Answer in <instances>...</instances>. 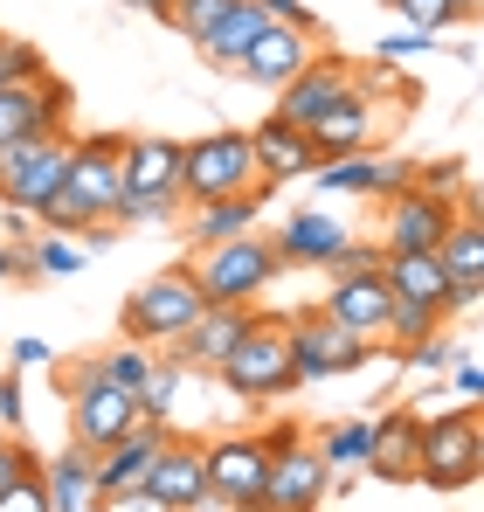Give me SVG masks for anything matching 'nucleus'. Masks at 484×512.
<instances>
[{
    "mask_svg": "<svg viewBox=\"0 0 484 512\" xmlns=\"http://www.w3.org/2000/svg\"><path fill=\"white\" fill-rule=\"evenodd\" d=\"M118 194H125V132H90V139H70V173L35 222L49 236H83L90 222L118 215Z\"/></svg>",
    "mask_w": 484,
    "mask_h": 512,
    "instance_id": "obj_1",
    "label": "nucleus"
},
{
    "mask_svg": "<svg viewBox=\"0 0 484 512\" xmlns=\"http://www.w3.org/2000/svg\"><path fill=\"white\" fill-rule=\"evenodd\" d=\"M180 160L187 146L180 139H160V132H139L125 139V194H118V229H153V222H173L187 208L180 194Z\"/></svg>",
    "mask_w": 484,
    "mask_h": 512,
    "instance_id": "obj_2",
    "label": "nucleus"
},
{
    "mask_svg": "<svg viewBox=\"0 0 484 512\" xmlns=\"http://www.w3.org/2000/svg\"><path fill=\"white\" fill-rule=\"evenodd\" d=\"M215 381L236 395V402H284L298 388V353H291V319H270L256 312L249 333L236 340V353L215 367Z\"/></svg>",
    "mask_w": 484,
    "mask_h": 512,
    "instance_id": "obj_3",
    "label": "nucleus"
},
{
    "mask_svg": "<svg viewBox=\"0 0 484 512\" xmlns=\"http://www.w3.org/2000/svg\"><path fill=\"white\" fill-rule=\"evenodd\" d=\"M208 312V291H201V277H194V263H173L160 277H146L132 298H125V340L139 346H173L194 319Z\"/></svg>",
    "mask_w": 484,
    "mask_h": 512,
    "instance_id": "obj_4",
    "label": "nucleus"
},
{
    "mask_svg": "<svg viewBox=\"0 0 484 512\" xmlns=\"http://www.w3.org/2000/svg\"><path fill=\"white\" fill-rule=\"evenodd\" d=\"M249 187H263L249 132H229V125H222V132L187 139V160H180V194H187V208L229 201V194H249Z\"/></svg>",
    "mask_w": 484,
    "mask_h": 512,
    "instance_id": "obj_5",
    "label": "nucleus"
},
{
    "mask_svg": "<svg viewBox=\"0 0 484 512\" xmlns=\"http://www.w3.org/2000/svg\"><path fill=\"white\" fill-rule=\"evenodd\" d=\"M194 277H201V291H208V305H256L277 277H284V256L270 236H236V243H222V250H201L194 263Z\"/></svg>",
    "mask_w": 484,
    "mask_h": 512,
    "instance_id": "obj_6",
    "label": "nucleus"
},
{
    "mask_svg": "<svg viewBox=\"0 0 484 512\" xmlns=\"http://www.w3.org/2000/svg\"><path fill=\"white\" fill-rule=\"evenodd\" d=\"M478 457H484V409H450V416H429L422 423V471L415 485L429 492H464L478 485Z\"/></svg>",
    "mask_w": 484,
    "mask_h": 512,
    "instance_id": "obj_7",
    "label": "nucleus"
},
{
    "mask_svg": "<svg viewBox=\"0 0 484 512\" xmlns=\"http://www.w3.org/2000/svg\"><path fill=\"white\" fill-rule=\"evenodd\" d=\"M263 499L277 512H319L332 499V464L298 423L270 429V485H263Z\"/></svg>",
    "mask_w": 484,
    "mask_h": 512,
    "instance_id": "obj_8",
    "label": "nucleus"
},
{
    "mask_svg": "<svg viewBox=\"0 0 484 512\" xmlns=\"http://www.w3.org/2000/svg\"><path fill=\"white\" fill-rule=\"evenodd\" d=\"M63 173H70V132H35V139L0 153V201L21 215H42L56 201Z\"/></svg>",
    "mask_w": 484,
    "mask_h": 512,
    "instance_id": "obj_9",
    "label": "nucleus"
},
{
    "mask_svg": "<svg viewBox=\"0 0 484 512\" xmlns=\"http://www.w3.org/2000/svg\"><path fill=\"white\" fill-rule=\"evenodd\" d=\"M208 450V492L222 506H256L270 485V429H229V436H201Z\"/></svg>",
    "mask_w": 484,
    "mask_h": 512,
    "instance_id": "obj_10",
    "label": "nucleus"
},
{
    "mask_svg": "<svg viewBox=\"0 0 484 512\" xmlns=\"http://www.w3.org/2000/svg\"><path fill=\"white\" fill-rule=\"evenodd\" d=\"M291 353H298V381H339V374H353V367L374 360V340H360L325 305H312V312L291 319Z\"/></svg>",
    "mask_w": 484,
    "mask_h": 512,
    "instance_id": "obj_11",
    "label": "nucleus"
},
{
    "mask_svg": "<svg viewBox=\"0 0 484 512\" xmlns=\"http://www.w3.org/2000/svg\"><path fill=\"white\" fill-rule=\"evenodd\" d=\"M319 63V35H305V28H284V21H270L263 35H256V49L242 56V84L270 90V97H284V90L298 84L305 70Z\"/></svg>",
    "mask_w": 484,
    "mask_h": 512,
    "instance_id": "obj_12",
    "label": "nucleus"
},
{
    "mask_svg": "<svg viewBox=\"0 0 484 512\" xmlns=\"http://www.w3.org/2000/svg\"><path fill=\"white\" fill-rule=\"evenodd\" d=\"M249 146H256V173H263V194H270V187H291V180H312V173L325 167L319 146H312V132H305V125H291L284 111L256 118V125H249Z\"/></svg>",
    "mask_w": 484,
    "mask_h": 512,
    "instance_id": "obj_13",
    "label": "nucleus"
},
{
    "mask_svg": "<svg viewBox=\"0 0 484 512\" xmlns=\"http://www.w3.org/2000/svg\"><path fill=\"white\" fill-rule=\"evenodd\" d=\"M166 436H173L166 423L139 416V423L125 429V436H118L111 450H97V492H104V499H118V492H139V485L153 478V464H160Z\"/></svg>",
    "mask_w": 484,
    "mask_h": 512,
    "instance_id": "obj_14",
    "label": "nucleus"
},
{
    "mask_svg": "<svg viewBox=\"0 0 484 512\" xmlns=\"http://www.w3.org/2000/svg\"><path fill=\"white\" fill-rule=\"evenodd\" d=\"M450 222H457V201H450V194L408 187V194L388 201V243H381V250H443Z\"/></svg>",
    "mask_w": 484,
    "mask_h": 512,
    "instance_id": "obj_15",
    "label": "nucleus"
},
{
    "mask_svg": "<svg viewBox=\"0 0 484 512\" xmlns=\"http://www.w3.org/2000/svg\"><path fill=\"white\" fill-rule=\"evenodd\" d=\"M146 485H153L173 512H201L208 506L215 492H208V450H201V436H180V429H173Z\"/></svg>",
    "mask_w": 484,
    "mask_h": 512,
    "instance_id": "obj_16",
    "label": "nucleus"
},
{
    "mask_svg": "<svg viewBox=\"0 0 484 512\" xmlns=\"http://www.w3.org/2000/svg\"><path fill=\"white\" fill-rule=\"evenodd\" d=\"M319 305L339 319V326H353L360 340H381V333H388V319H395V291H388V277H381V270L332 277V291H325Z\"/></svg>",
    "mask_w": 484,
    "mask_h": 512,
    "instance_id": "obj_17",
    "label": "nucleus"
},
{
    "mask_svg": "<svg viewBox=\"0 0 484 512\" xmlns=\"http://www.w3.org/2000/svg\"><path fill=\"white\" fill-rule=\"evenodd\" d=\"M270 243H277L284 263H298V270H305V263H312V270H332L339 250L353 243V229H346V222H332V208H298V215H284V222H277V236H270Z\"/></svg>",
    "mask_w": 484,
    "mask_h": 512,
    "instance_id": "obj_18",
    "label": "nucleus"
},
{
    "mask_svg": "<svg viewBox=\"0 0 484 512\" xmlns=\"http://www.w3.org/2000/svg\"><path fill=\"white\" fill-rule=\"evenodd\" d=\"M249 319H256V305H208V312H201L180 340L166 346V353H180L194 374H215V367L236 353V340L249 333Z\"/></svg>",
    "mask_w": 484,
    "mask_h": 512,
    "instance_id": "obj_19",
    "label": "nucleus"
},
{
    "mask_svg": "<svg viewBox=\"0 0 484 512\" xmlns=\"http://www.w3.org/2000/svg\"><path fill=\"white\" fill-rule=\"evenodd\" d=\"M353 90H360V70H353L346 56H319V63H312V70H305L298 84L277 97V111H284L291 125H305V132H312L325 111H332L339 97H353Z\"/></svg>",
    "mask_w": 484,
    "mask_h": 512,
    "instance_id": "obj_20",
    "label": "nucleus"
},
{
    "mask_svg": "<svg viewBox=\"0 0 484 512\" xmlns=\"http://www.w3.org/2000/svg\"><path fill=\"white\" fill-rule=\"evenodd\" d=\"M415 471H422V416H408V409L374 416V457H367V478H381V485H415Z\"/></svg>",
    "mask_w": 484,
    "mask_h": 512,
    "instance_id": "obj_21",
    "label": "nucleus"
},
{
    "mask_svg": "<svg viewBox=\"0 0 484 512\" xmlns=\"http://www.w3.org/2000/svg\"><path fill=\"white\" fill-rule=\"evenodd\" d=\"M381 277H388V291H395L402 305L450 312V270H443V256H436V250H388Z\"/></svg>",
    "mask_w": 484,
    "mask_h": 512,
    "instance_id": "obj_22",
    "label": "nucleus"
},
{
    "mask_svg": "<svg viewBox=\"0 0 484 512\" xmlns=\"http://www.w3.org/2000/svg\"><path fill=\"white\" fill-rule=\"evenodd\" d=\"M443 270H450V312H464V305H478L484 298V222H450V236H443Z\"/></svg>",
    "mask_w": 484,
    "mask_h": 512,
    "instance_id": "obj_23",
    "label": "nucleus"
},
{
    "mask_svg": "<svg viewBox=\"0 0 484 512\" xmlns=\"http://www.w3.org/2000/svg\"><path fill=\"white\" fill-rule=\"evenodd\" d=\"M42 485H49V506L56 512H90L104 492H97V457L83 443H63L56 457H42Z\"/></svg>",
    "mask_w": 484,
    "mask_h": 512,
    "instance_id": "obj_24",
    "label": "nucleus"
},
{
    "mask_svg": "<svg viewBox=\"0 0 484 512\" xmlns=\"http://www.w3.org/2000/svg\"><path fill=\"white\" fill-rule=\"evenodd\" d=\"M312 146H319V160H339V153H367V146H374V97H367V90L339 97V104L325 111L319 125H312Z\"/></svg>",
    "mask_w": 484,
    "mask_h": 512,
    "instance_id": "obj_25",
    "label": "nucleus"
},
{
    "mask_svg": "<svg viewBox=\"0 0 484 512\" xmlns=\"http://www.w3.org/2000/svg\"><path fill=\"white\" fill-rule=\"evenodd\" d=\"M263 28H270V7H263V0H236V7L201 35V56H208L215 70H236L242 56L256 49V35H263Z\"/></svg>",
    "mask_w": 484,
    "mask_h": 512,
    "instance_id": "obj_26",
    "label": "nucleus"
},
{
    "mask_svg": "<svg viewBox=\"0 0 484 512\" xmlns=\"http://www.w3.org/2000/svg\"><path fill=\"white\" fill-rule=\"evenodd\" d=\"M256 215H263V187L229 194V201H201V208H194V222H187V236H194L201 250H222V243H236V236L256 229Z\"/></svg>",
    "mask_w": 484,
    "mask_h": 512,
    "instance_id": "obj_27",
    "label": "nucleus"
},
{
    "mask_svg": "<svg viewBox=\"0 0 484 512\" xmlns=\"http://www.w3.org/2000/svg\"><path fill=\"white\" fill-rule=\"evenodd\" d=\"M35 132H63V125L49 118V104H42V84L0 90V153L21 146V139H35Z\"/></svg>",
    "mask_w": 484,
    "mask_h": 512,
    "instance_id": "obj_28",
    "label": "nucleus"
},
{
    "mask_svg": "<svg viewBox=\"0 0 484 512\" xmlns=\"http://www.w3.org/2000/svg\"><path fill=\"white\" fill-rule=\"evenodd\" d=\"M312 443L325 450L332 478H339V471H353V478H360V471H367V457H374V423H367V416H339V423H325Z\"/></svg>",
    "mask_w": 484,
    "mask_h": 512,
    "instance_id": "obj_29",
    "label": "nucleus"
},
{
    "mask_svg": "<svg viewBox=\"0 0 484 512\" xmlns=\"http://www.w3.org/2000/svg\"><path fill=\"white\" fill-rule=\"evenodd\" d=\"M374 173H381V153L367 146V153H339V160H325L312 180H319V194H353V201H374Z\"/></svg>",
    "mask_w": 484,
    "mask_h": 512,
    "instance_id": "obj_30",
    "label": "nucleus"
},
{
    "mask_svg": "<svg viewBox=\"0 0 484 512\" xmlns=\"http://www.w3.org/2000/svg\"><path fill=\"white\" fill-rule=\"evenodd\" d=\"M194 367L180 360V353H166L160 346V367H153V381L139 388V416H153V423H166L173 429V409H180V381H187Z\"/></svg>",
    "mask_w": 484,
    "mask_h": 512,
    "instance_id": "obj_31",
    "label": "nucleus"
},
{
    "mask_svg": "<svg viewBox=\"0 0 484 512\" xmlns=\"http://www.w3.org/2000/svg\"><path fill=\"white\" fill-rule=\"evenodd\" d=\"M97 367H104V374H111L118 388H132V395H139V388L153 381V367H160V346L118 340V346H104V353H97Z\"/></svg>",
    "mask_w": 484,
    "mask_h": 512,
    "instance_id": "obj_32",
    "label": "nucleus"
},
{
    "mask_svg": "<svg viewBox=\"0 0 484 512\" xmlns=\"http://www.w3.org/2000/svg\"><path fill=\"white\" fill-rule=\"evenodd\" d=\"M28 263H35V277H83V263L90 256L77 250V236H35V250H28Z\"/></svg>",
    "mask_w": 484,
    "mask_h": 512,
    "instance_id": "obj_33",
    "label": "nucleus"
},
{
    "mask_svg": "<svg viewBox=\"0 0 484 512\" xmlns=\"http://www.w3.org/2000/svg\"><path fill=\"white\" fill-rule=\"evenodd\" d=\"M229 7H236V0H173V7H166V28H180V35L201 49V35H208Z\"/></svg>",
    "mask_w": 484,
    "mask_h": 512,
    "instance_id": "obj_34",
    "label": "nucleus"
},
{
    "mask_svg": "<svg viewBox=\"0 0 484 512\" xmlns=\"http://www.w3.org/2000/svg\"><path fill=\"white\" fill-rule=\"evenodd\" d=\"M42 77H49L42 49H28V42L0 35V90H14V84H42Z\"/></svg>",
    "mask_w": 484,
    "mask_h": 512,
    "instance_id": "obj_35",
    "label": "nucleus"
},
{
    "mask_svg": "<svg viewBox=\"0 0 484 512\" xmlns=\"http://www.w3.org/2000/svg\"><path fill=\"white\" fill-rule=\"evenodd\" d=\"M381 7H395L408 28H429V35H443L450 21H464V14H457V0H381Z\"/></svg>",
    "mask_w": 484,
    "mask_h": 512,
    "instance_id": "obj_36",
    "label": "nucleus"
},
{
    "mask_svg": "<svg viewBox=\"0 0 484 512\" xmlns=\"http://www.w3.org/2000/svg\"><path fill=\"white\" fill-rule=\"evenodd\" d=\"M436 326H443V312H429V305H402V298H395V319H388V340H395V346H415V340H429Z\"/></svg>",
    "mask_w": 484,
    "mask_h": 512,
    "instance_id": "obj_37",
    "label": "nucleus"
},
{
    "mask_svg": "<svg viewBox=\"0 0 484 512\" xmlns=\"http://www.w3.org/2000/svg\"><path fill=\"white\" fill-rule=\"evenodd\" d=\"M436 42H443V35H429V28H395V35H381V42H374V56H381V63H395V70H402L408 56H429V49H436Z\"/></svg>",
    "mask_w": 484,
    "mask_h": 512,
    "instance_id": "obj_38",
    "label": "nucleus"
},
{
    "mask_svg": "<svg viewBox=\"0 0 484 512\" xmlns=\"http://www.w3.org/2000/svg\"><path fill=\"white\" fill-rule=\"evenodd\" d=\"M0 512H56V506H49V485H42V464L21 471V478L0 492Z\"/></svg>",
    "mask_w": 484,
    "mask_h": 512,
    "instance_id": "obj_39",
    "label": "nucleus"
},
{
    "mask_svg": "<svg viewBox=\"0 0 484 512\" xmlns=\"http://www.w3.org/2000/svg\"><path fill=\"white\" fill-rule=\"evenodd\" d=\"M402 353H408V367H415V374H436V367H457V340H443V333H429V340L402 346Z\"/></svg>",
    "mask_w": 484,
    "mask_h": 512,
    "instance_id": "obj_40",
    "label": "nucleus"
},
{
    "mask_svg": "<svg viewBox=\"0 0 484 512\" xmlns=\"http://www.w3.org/2000/svg\"><path fill=\"white\" fill-rule=\"evenodd\" d=\"M0 436H28V402H21V374H0Z\"/></svg>",
    "mask_w": 484,
    "mask_h": 512,
    "instance_id": "obj_41",
    "label": "nucleus"
},
{
    "mask_svg": "<svg viewBox=\"0 0 484 512\" xmlns=\"http://www.w3.org/2000/svg\"><path fill=\"white\" fill-rule=\"evenodd\" d=\"M408 187H415V160H388V153H381V173H374V201L388 208V201H395V194H408Z\"/></svg>",
    "mask_w": 484,
    "mask_h": 512,
    "instance_id": "obj_42",
    "label": "nucleus"
},
{
    "mask_svg": "<svg viewBox=\"0 0 484 512\" xmlns=\"http://www.w3.org/2000/svg\"><path fill=\"white\" fill-rule=\"evenodd\" d=\"M415 187H429V194H450V201H457V187H464V160H429V167H415Z\"/></svg>",
    "mask_w": 484,
    "mask_h": 512,
    "instance_id": "obj_43",
    "label": "nucleus"
},
{
    "mask_svg": "<svg viewBox=\"0 0 484 512\" xmlns=\"http://www.w3.org/2000/svg\"><path fill=\"white\" fill-rule=\"evenodd\" d=\"M35 464H42V457H35V450H28L21 436H0V492H7V485H14L21 471H35Z\"/></svg>",
    "mask_w": 484,
    "mask_h": 512,
    "instance_id": "obj_44",
    "label": "nucleus"
},
{
    "mask_svg": "<svg viewBox=\"0 0 484 512\" xmlns=\"http://www.w3.org/2000/svg\"><path fill=\"white\" fill-rule=\"evenodd\" d=\"M388 263V250H367V243H346L339 250V263H332V277H360V270H381Z\"/></svg>",
    "mask_w": 484,
    "mask_h": 512,
    "instance_id": "obj_45",
    "label": "nucleus"
},
{
    "mask_svg": "<svg viewBox=\"0 0 484 512\" xmlns=\"http://www.w3.org/2000/svg\"><path fill=\"white\" fill-rule=\"evenodd\" d=\"M104 512H173V506H166L153 485H139V492H118V499H104Z\"/></svg>",
    "mask_w": 484,
    "mask_h": 512,
    "instance_id": "obj_46",
    "label": "nucleus"
},
{
    "mask_svg": "<svg viewBox=\"0 0 484 512\" xmlns=\"http://www.w3.org/2000/svg\"><path fill=\"white\" fill-rule=\"evenodd\" d=\"M270 7V21H284V28H305V35H319V14L312 7H298V0H263Z\"/></svg>",
    "mask_w": 484,
    "mask_h": 512,
    "instance_id": "obj_47",
    "label": "nucleus"
},
{
    "mask_svg": "<svg viewBox=\"0 0 484 512\" xmlns=\"http://www.w3.org/2000/svg\"><path fill=\"white\" fill-rule=\"evenodd\" d=\"M457 395H464L471 409H484V367H478V360H464V353H457Z\"/></svg>",
    "mask_w": 484,
    "mask_h": 512,
    "instance_id": "obj_48",
    "label": "nucleus"
},
{
    "mask_svg": "<svg viewBox=\"0 0 484 512\" xmlns=\"http://www.w3.org/2000/svg\"><path fill=\"white\" fill-rule=\"evenodd\" d=\"M7 360H14V374H21V367H49L56 353H49V340H14V353H7Z\"/></svg>",
    "mask_w": 484,
    "mask_h": 512,
    "instance_id": "obj_49",
    "label": "nucleus"
},
{
    "mask_svg": "<svg viewBox=\"0 0 484 512\" xmlns=\"http://www.w3.org/2000/svg\"><path fill=\"white\" fill-rule=\"evenodd\" d=\"M42 104H49V118L63 125V118H70V84H63V77H42Z\"/></svg>",
    "mask_w": 484,
    "mask_h": 512,
    "instance_id": "obj_50",
    "label": "nucleus"
},
{
    "mask_svg": "<svg viewBox=\"0 0 484 512\" xmlns=\"http://www.w3.org/2000/svg\"><path fill=\"white\" fill-rule=\"evenodd\" d=\"M464 222H484V180H464V201H457Z\"/></svg>",
    "mask_w": 484,
    "mask_h": 512,
    "instance_id": "obj_51",
    "label": "nucleus"
},
{
    "mask_svg": "<svg viewBox=\"0 0 484 512\" xmlns=\"http://www.w3.org/2000/svg\"><path fill=\"white\" fill-rule=\"evenodd\" d=\"M14 270H21V277H28V270H35V263H28V256L14 250V243H0V284H7V277H14Z\"/></svg>",
    "mask_w": 484,
    "mask_h": 512,
    "instance_id": "obj_52",
    "label": "nucleus"
},
{
    "mask_svg": "<svg viewBox=\"0 0 484 512\" xmlns=\"http://www.w3.org/2000/svg\"><path fill=\"white\" fill-rule=\"evenodd\" d=\"M125 7H132V14H160V21H166V7H173V0H125Z\"/></svg>",
    "mask_w": 484,
    "mask_h": 512,
    "instance_id": "obj_53",
    "label": "nucleus"
},
{
    "mask_svg": "<svg viewBox=\"0 0 484 512\" xmlns=\"http://www.w3.org/2000/svg\"><path fill=\"white\" fill-rule=\"evenodd\" d=\"M229 512H277V506H270V499H256V506H229Z\"/></svg>",
    "mask_w": 484,
    "mask_h": 512,
    "instance_id": "obj_54",
    "label": "nucleus"
},
{
    "mask_svg": "<svg viewBox=\"0 0 484 512\" xmlns=\"http://www.w3.org/2000/svg\"><path fill=\"white\" fill-rule=\"evenodd\" d=\"M457 14H478V0H457Z\"/></svg>",
    "mask_w": 484,
    "mask_h": 512,
    "instance_id": "obj_55",
    "label": "nucleus"
},
{
    "mask_svg": "<svg viewBox=\"0 0 484 512\" xmlns=\"http://www.w3.org/2000/svg\"><path fill=\"white\" fill-rule=\"evenodd\" d=\"M478 478H484V457H478Z\"/></svg>",
    "mask_w": 484,
    "mask_h": 512,
    "instance_id": "obj_56",
    "label": "nucleus"
},
{
    "mask_svg": "<svg viewBox=\"0 0 484 512\" xmlns=\"http://www.w3.org/2000/svg\"><path fill=\"white\" fill-rule=\"evenodd\" d=\"M478 14H484V0H478Z\"/></svg>",
    "mask_w": 484,
    "mask_h": 512,
    "instance_id": "obj_57",
    "label": "nucleus"
}]
</instances>
